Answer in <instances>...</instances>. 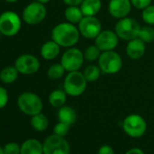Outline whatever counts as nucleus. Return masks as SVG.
I'll use <instances>...</instances> for the list:
<instances>
[{
	"label": "nucleus",
	"mask_w": 154,
	"mask_h": 154,
	"mask_svg": "<svg viewBox=\"0 0 154 154\" xmlns=\"http://www.w3.org/2000/svg\"><path fill=\"white\" fill-rule=\"evenodd\" d=\"M80 35L78 27L68 22L56 25L52 30L51 37L60 46L70 48L78 43Z\"/></svg>",
	"instance_id": "nucleus-1"
},
{
	"label": "nucleus",
	"mask_w": 154,
	"mask_h": 154,
	"mask_svg": "<svg viewBox=\"0 0 154 154\" xmlns=\"http://www.w3.org/2000/svg\"><path fill=\"white\" fill-rule=\"evenodd\" d=\"M87 81L83 72L79 71L68 72L63 81V90L72 97L82 95L87 86Z\"/></svg>",
	"instance_id": "nucleus-2"
},
{
	"label": "nucleus",
	"mask_w": 154,
	"mask_h": 154,
	"mask_svg": "<svg viewBox=\"0 0 154 154\" xmlns=\"http://www.w3.org/2000/svg\"><path fill=\"white\" fill-rule=\"evenodd\" d=\"M17 106L19 110L27 116H34L42 112L43 101L39 95L32 92H24L17 98Z\"/></svg>",
	"instance_id": "nucleus-3"
},
{
	"label": "nucleus",
	"mask_w": 154,
	"mask_h": 154,
	"mask_svg": "<svg viewBox=\"0 0 154 154\" xmlns=\"http://www.w3.org/2000/svg\"><path fill=\"white\" fill-rule=\"evenodd\" d=\"M22 27V20L17 13L5 11L0 15V32L7 37L17 35Z\"/></svg>",
	"instance_id": "nucleus-4"
},
{
	"label": "nucleus",
	"mask_w": 154,
	"mask_h": 154,
	"mask_svg": "<svg viewBox=\"0 0 154 154\" xmlns=\"http://www.w3.org/2000/svg\"><path fill=\"white\" fill-rule=\"evenodd\" d=\"M140 26L139 23L131 17L119 19L115 25V33L122 40L131 41L139 36Z\"/></svg>",
	"instance_id": "nucleus-5"
},
{
	"label": "nucleus",
	"mask_w": 154,
	"mask_h": 154,
	"mask_svg": "<svg viewBox=\"0 0 154 154\" xmlns=\"http://www.w3.org/2000/svg\"><path fill=\"white\" fill-rule=\"evenodd\" d=\"M98 65L103 72L113 74L122 69V59L121 55L113 50L104 51L98 59Z\"/></svg>",
	"instance_id": "nucleus-6"
},
{
	"label": "nucleus",
	"mask_w": 154,
	"mask_h": 154,
	"mask_svg": "<svg viewBox=\"0 0 154 154\" xmlns=\"http://www.w3.org/2000/svg\"><path fill=\"white\" fill-rule=\"evenodd\" d=\"M124 132L131 138H140L147 130L146 121L139 114H130L122 122Z\"/></svg>",
	"instance_id": "nucleus-7"
},
{
	"label": "nucleus",
	"mask_w": 154,
	"mask_h": 154,
	"mask_svg": "<svg viewBox=\"0 0 154 154\" xmlns=\"http://www.w3.org/2000/svg\"><path fill=\"white\" fill-rule=\"evenodd\" d=\"M46 8L44 4L35 1L28 4L22 12L23 20L30 26H35L42 23L46 17Z\"/></svg>",
	"instance_id": "nucleus-8"
},
{
	"label": "nucleus",
	"mask_w": 154,
	"mask_h": 154,
	"mask_svg": "<svg viewBox=\"0 0 154 154\" xmlns=\"http://www.w3.org/2000/svg\"><path fill=\"white\" fill-rule=\"evenodd\" d=\"M44 154H70L69 142L64 137L53 134L48 136L43 142Z\"/></svg>",
	"instance_id": "nucleus-9"
},
{
	"label": "nucleus",
	"mask_w": 154,
	"mask_h": 154,
	"mask_svg": "<svg viewBox=\"0 0 154 154\" xmlns=\"http://www.w3.org/2000/svg\"><path fill=\"white\" fill-rule=\"evenodd\" d=\"M84 53L76 47H70L61 57V63L67 72L79 71L84 63Z\"/></svg>",
	"instance_id": "nucleus-10"
},
{
	"label": "nucleus",
	"mask_w": 154,
	"mask_h": 154,
	"mask_svg": "<svg viewBox=\"0 0 154 154\" xmlns=\"http://www.w3.org/2000/svg\"><path fill=\"white\" fill-rule=\"evenodd\" d=\"M15 66L23 75H32L36 73L40 69V61L39 59L29 54H21L15 61Z\"/></svg>",
	"instance_id": "nucleus-11"
},
{
	"label": "nucleus",
	"mask_w": 154,
	"mask_h": 154,
	"mask_svg": "<svg viewBox=\"0 0 154 154\" xmlns=\"http://www.w3.org/2000/svg\"><path fill=\"white\" fill-rule=\"evenodd\" d=\"M80 34L86 39H95L102 31V24L95 17H84L78 23Z\"/></svg>",
	"instance_id": "nucleus-12"
},
{
	"label": "nucleus",
	"mask_w": 154,
	"mask_h": 154,
	"mask_svg": "<svg viewBox=\"0 0 154 154\" xmlns=\"http://www.w3.org/2000/svg\"><path fill=\"white\" fill-rule=\"evenodd\" d=\"M119 43V37L115 31L102 30L101 33L95 38V45L103 52L111 51L117 47Z\"/></svg>",
	"instance_id": "nucleus-13"
},
{
	"label": "nucleus",
	"mask_w": 154,
	"mask_h": 154,
	"mask_svg": "<svg viewBox=\"0 0 154 154\" xmlns=\"http://www.w3.org/2000/svg\"><path fill=\"white\" fill-rule=\"evenodd\" d=\"M131 6V0H110L108 10L112 17L122 19L130 14Z\"/></svg>",
	"instance_id": "nucleus-14"
},
{
	"label": "nucleus",
	"mask_w": 154,
	"mask_h": 154,
	"mask_svg": "<svg viewBox=\"0 0 154 154\" xmlns=\"http://www.w3.org/2000/svg\"><path fill=\"white\" fill-rule=\"evenodd\" d=\"M145 51H146L145 43L139 37L128 41L126 46V54L128 57H130L131 59L138 60L141 58L144 55Z\"/></svg>",
	"instance_id": "nucleus-15"
},
{
	"label": "nucleus",
	"mask_w": 154,
	"mask_h": 154,
	"mask_svg": "<svg viewBox=\"0 0 154 154\" xmlns=\"http://www.w3.org/2000/svg\"><path fill=\"white\" fill-rule=\"evenodd\" d=\"M59 53H60V45L57 43H55L54 40L45 42L42 45L40 50L41 56L47 61H51L56 58Z\"/></svg>",
	"instance_id": "nucleus-16"
},
{
	"label": "nucleus",
	"mask_w": 154,
	"mask_h": 154,
	"mask_svg": "<svg viewBox=\"0 0 154 154\" xmlns=\"http://www.w3.org/2000/svg\"><path fill=\"white\" fill-rule=\"evenodd\" d=\"M20 154H44L43 143L37 139H27L21 144Z\"/></svg>",
	"instance_id": "nucleus-17"
},
{
	"label": "nucleus",
	"mask_w": 154,
	"mask_h": 154,
	"mask_svg": "<svg viewBox=\"0 0 154 154\" xmlns=\"http://www.w3.org/2000/svg\"><path fill=\"white\" fill-rule=\"evenodd\" d=\"M81 10L85 17H95L102 8L101 0H85L81 4Z\"/></svg>",
	"instance_id": "nucleus-18"
},
{
	"label": "nucleus",
	"mask_w": 154,
	"mask_h": 154,
	"mask_svg": "<svg viewBox=\"0 0 154 154\" xmlns=\"http://www.w3.org/2000/svg\"><path fill=\"white\" fill-rule=\"evenodd\" d=\"M57 117H58L59 122L67 123L71 126L72 124H73L76 122L77 115H76V112L73 110V108H72L70 106L63 105L59 108Z\"/></svg>",
	"instance_id": "nucleus-19"
},
{
	"label": "nucleus",
	"mask_w": 154,
	"mask_h": 154,
	"mask_svg": "<svg viewBox=\"0 0 154 154\" xmlns=\"http://www.w3.org/2000/svg\"><path fill=\"white\" fill-rule=\"evenodd\" d=\"M19 75V72L16 68V66L8 65L3 68L0 72V81L5 85H10L15 83Z\"/></svg>",
	"instance_id": "nucleus-20"
},
{
	"label": "nucleus",
	"mask_w": 154,
	"mask_h": 154,
	"mask_svg": "<svg viewBox=\"0 0 154 154\" xmlns=\"http://www.w3.org/2000/svg\"><path fill=\"white\" fill-rule=\"evenodd\" d=\"M84 14L80 8L76 6H68L64 10V17L71 24H78L84 17Z\"/></svg>",
	"instance_id": "nucleus-21"
},
{
	"label": "nucleus",
	"mask_w": 154,
	"mask_h": 154,
	"mask_svg": "<svg viewBox=\"0 0 154 154\" xmlns=\"http://www.w3.org/2000/svg\"><path fill=\"white\" fill-rule=\"evenodd\" d=\"M66 95L67 94L64 92V90H54L53 91L48 97V102L50 105H52L54 108H60L64 105L66 103Z\"/></svg>",
	"instance_id": "nucleus-22"
},
{
	"label": "nucleus",
	"mask_w": 154,
	"mask_h": 154,
	"mask_svg": "<svg viewBox=\"0 0 154 154\" xmlns=\"http://www.w3.org/2000/svg\"><path fill=\"white\" fill-rule=\"evenodd\" d=\"M30 124L35 131H44L47 129L49 125V121H48V118L44 113L40 112L34 116H31Z\"/></svg>",
	"instance_id": "nucleus-23"
},
{
	"label": "nucleus",
	"mask_w": 154,
	"mask_h": 154,
	"mask_svg": "<svg viewBox=\"0 0 154 154\" xmlns=\"http://www.w3.org/2000/svg\"><path fill=\"white\" fill-rule=\"evenodd\" d=\"M101 72H102V70L100 69L99 65L90 64L85 69L83 73L85 77L86 81L89 83H92V82H95L99 79Z\"/></svg>",
	"instance_id": "nucleus-24"
},
{
	"label": "nucleus",
	"mask_w": 154,
	"mask_h": 154,
	"mask_svg": "<svg viewBox=\"0 0 154 154\" xmlns=\"http://www.w3.org/2000/svg\"><path fill=\"white\" fill-rule=\"evenodd\" d=\"M65 72L64 67L62 65V63H54L52 64L48 70H47V76L48 78H50L51 80H57L60 79L63 76Z\"/></svg>",
	"instance_id": "nucleus-25"
},
{
	"label": "nucleus",
	"mask_w": 154,
	"mask_h": 154,
	"mask_svg": "<svg viewBox=\"0 0 154 154\" xmlns=\"http://www.w3.org/2000/svg\"><path fill=\"white\" fill-rule=\"evenodd\" d=\"M102 51L99 49V47L94 45H90L88 46L85 52H84V57H85V60L88 61V62H94V61H96L99 59L100 55H101V53Z\"/></svg>",
	"instance_id": "nucleus-26"
},
{
	"label": "nucleus",
	"mask_w": 154,
	"mask_h": 154,
	"mask_svg": "<svg viewBox=\"0 0 154 154\" xmlns=\"http://www.w3.org/2000/svg\"><path fill=\"white\" fill-rule=\"evenodd\" d=\"M140 39H141L145 44L147 43H152L154 41V28L150 26H146L140 27L139 36Z\"/></svg>",
	"instance_id": "nucleus-27"
},
{
	"label": "nucleus",
	"mask_w": 154,
	"mask_h": 154,
	"mask_svg": "<svg viewBox=\"0 0 154 154\" xmlns=\"http://www.w3.org/2000/svg\"><path fill=\"white\" fill-rule=\"evenodd\" d=\"M142 20L149 26H154V5H149L142 10Z\"/></svg>",
	"instance_id": "nucleus-28"
},
{
	"label": "nucleus",
	"mask_w": 154,
	"mask_h": 154,
	"mask_svg": "<svg viewBox=\"0 0 154 154\" xmlns=\"http://www.w3.org/2000/svg\"><path fill=\"white\" fill-rule=\"evenodd\" d=\"M5 154H20L21 151V145H19L16 141L8 142L4 147Z\"/></svg>",
	"instance_id": "nucleus-29"
},
{
	"label": "nucleus",
	"mask_w": 154,
	"mask_h": 154,
	"mask_svg": "<svg viewBox=\"0 0 154 154\" xmlns=\"http://www.w3.org/2000/svg\"><path fill=\"white\" fill-rule=\"evenodd\" d=\"M70 130V125L62 122H59L58 123H56L54 127V133L61 136V137H64Z\"/></svg>",
	"instance_id": "nucleus-30"
},
{
	"label": "nucleus",
	"mask_w": 154,
	"mask_h": 154,
	"mask_svg": "<svg viewBox=\"0 0 154 154\" xmlns=\"http://www.w3.org/2000/svg\"><path fill=\"white\" fill-rule=\"evenodd\" d=\"M8 100H9V96L7 89L4 88L3 86H0V110L7 106Z\"/></svg>",
	"instance_id": "nucleus-31"
},
{
	"label": "nucleus",
	"mask_w": 154,
	"mask_h": 154,
	"mask_svg": "<svg viewBox=\"0 0 154 154\" xmlns=\"http://www.w3.org/2000/svg\"><path fill=\"white\" fill-rule=\"evenodd\" d=\"M151 1L152 0H131V5L139 10H143L144 8L149 7Z\"/></svg>",
	"instance_id": "nucleus-32"
},
{
	"label": "nucleus",
	"mask_w": 154,
	"mask_h": 154,
	"mask_svg": "<svg viewBox=\"0 0 154 154\" xmlns=\"http://www.w3.org/2000/svg\"><path fill=\"white\" fill-rule=\"evenodd\" d=\"M98 154H114L113 149L109 145H103L98 149Z\"/></svg>",
	"instance_id": "nucleus-33"
},
{
	"label": "nucleus",
	"mask_w": 154,
	"mask_h": 154,
	"mask_svg": "<svg viewBox=\"0 0 154 154\" xmlns=\"http://www.w3.org/2000/svg\"><path fill=\"white\" fill-rule=\"evenodd\" d=\"M63 3L67 6H81V4L85 1V0H63Z\"/></svg>",
	"instance_id": "nucleus-34"
},
{
	"label": "nucleus",
	"mask_w": 154,
	"mask_h": 154,
	"mask_svg": "<svg viewBox=\"0 0 154 154\" xmlns=\"http://www.w3.org/2000/svg\"><path fill=\"white\" fill-rule=\"evenodd\" d=\"M125 154H145L144 151L140 149V148H131L130 149H128Z\"/></svg>",
	"instance_id": "nucleus-35"
},
{
	"label": "nucleus",
	"mask_w": 154,
	"mask_h": 154,
	"mask_svg": "<svg viewBox=\"0 0 154 154\" xmlns=\"http://www.w3.org/2000/svg\"><path fill=\"white\" fill-rule=\"evenodd\" d=\"M36 1H38V2H40V3H42V4H44V5H45V4H47L50 0H36Z\"/></svg>",
	"instance_id": "nucleus-36"
},
{
	"label": "nucleus",
	"mask_w": 154,
	"mask_h": 154,
	"mask_svg": "<svg viewBox=\"0 0 154 154\" xmlns=\"http://www.w3.org/2000/svg\"><path fill=\"white\" fill-rule=\"evenodd\" d=\"M5 1L6 2H8V3H16V2H17L18 1V0H5Z\"/></svg>",
	"instance_id": "nucleus-37"
},
{
	"label": "nucleus",
	"mask_w": 154,
	"mask_h": 154,
	"mask_svg": "<svg viewBox=\"0 0 154 154\" xmlns=\"http://www.w3.org/2000/svg\"><path fill=\"white\" fill-rule=\"evenodd\" d=\"M0 154H5V152H4V149H3V147L0 145Z\"/></svg>",
	"instance_id": "nucleus-38"
},
{
	"label": "nucleus",
	"mask_w": 154,
	"mask_h": 154,
	"mask_svg": "<svg viewBox=\"0 0 154 154\" xmlns=\"http://www.w3.org/2000/svg\"><path fill=\"white\" fill-rule=\"evenodd\" d=\"M2 35H3L1 34V32H0V39H1V36H2Z\"/></svg>",
	"instance_id": "nucleus-39"
}]
</instances>
